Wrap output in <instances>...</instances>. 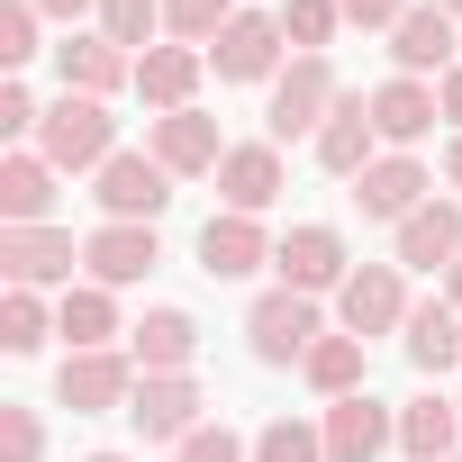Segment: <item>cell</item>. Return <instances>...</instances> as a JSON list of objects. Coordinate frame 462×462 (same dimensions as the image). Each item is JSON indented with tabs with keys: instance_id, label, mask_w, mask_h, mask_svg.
I'll use <instances>...</instances> for the list:
<instances>
[{
	"instance_id": "5b68a950",
	"label": "cell",
	"mask_w": 462,
	"mask_h": 462,
	"mask_svg": "<svg viewBox=\"0 0 462 462\" xmlns=\"http://www.w3.org/2000/svg\"><path fill=\"white\" fill-rule=\"evenodd\" d=\"M91 199H100V217H127V226H154V217L172 208V172H163L154 154H109V163L91 172Z\"/></svg>"
},
{
	"instance_id": "7c38bea8",
	"label": "cell",
	"mask_w": 462,
	"mask_h": 462,
	"mask_svg": "<svg viewBox=\"0 0 462 462\" xmlns=\"http://www.w3.org/2000/svg\"><path fill=\"white\" fill-rule=\"evenodd\" d=\"M55 82L82 91V100H109L118 82H136V55L109 46L100 28H64V37H55Z\"/></svg>"
},
{
	"instance_id": "83f0119b",
	"label": "cell",
	"mask_w": 462,
	"mask_h": 462,
	"mask_svg": "<svg viewBox=\"0 0 462 462\" xmlns=\"http://www.w3.org/2000/svg\"><path fill=\"white\" fill-rule=\"evenodd\" d=\"M300 372H309L318 399H354V390H363V336H318Z\"/></svg>"
},
{
	"instance_id": "f35d334b",
	"label": "cell",
	"mask_w": 462,
	"mask_h": 462,
	"mask_svg": "<svg viewBox=\"0 0 462 462\" xmlns=\"http://www.w3.org/2000/svg\"><path fill=\"white\" fill-rule=\"evenodd\" d=\"M46 19H64V28H82V19H100V0H37Z\"/></svg>"
},
{
	"instance_id": "ac0fdd59",
	"label": "cell",
	"mask_w": 462,
	"mask_h": 462,
	"mask_svg": "<svg viewBox=\"0 0 462 462\" xmlns=\"http://www.w3.org/2000/svg\"><path fill=\"white\" fill-rule=\"evenodd\" d=\"M217 199L236 208V217H263V208L282 199V145H273V136L226 145V163H217Z\"/></svg>"
},
{
	"instance_id": "cb8c5ba5",
	"label": "cell",
	"mask_w": 462,
	"mask_h": 462,
	"mask_svg": "<svg viewBox=\"0 0 462 462\" xmlns=\"http://www.w3.org/2000/svg\"><path fill=\"white\" fill-rule=\"evenodd\" d=\"M127 354H136V372H190L199 318H190V309H145V318L127 327Z\"/></svg>"
},
{
	"instance_id": "ab89813d",
	"label": "cell",
	"mask_w": 462,
	"mask_h": 462,
	"mask_svg": "<svg viewBox=\"0 0 462 462\" xmlns=\"http://www.w3.org/2000/svg\"><path fill=\"white\" fill-rule=\"evenodd\" d=\"M435 100H444V118H453V136H462V64H453V73L435 82Z\"/></svg>"
},
{
	"instance_id": "836d02e7",
	"label": "cell",
	"mask_w": 462,
	"mask_h": 462,
	"mask_svg": "<svg viewBox=\"0 0 462 462\" xmlns=\"http://www.w3.org/2000/svg\"><path fill=\"white\" fill-rule=\"evenodd\" d=\"M37 28H46V10H37V0H0V64H37L46 46H37Z\"/></svg>"
},
{
	"instance_id": "7402d4cb",
	"label": "cell",
	"mask_w": 462,
	"mask_h": 462,
	"mask_svg": "<svg viewBox=\"0 0 462 462\" xmlns=\"http://www.w3.org/2000/svg\"><path fill=\"white\" fill-rule=\"evenodd\" d=\"M354 199H363V217H390V226H399V217H417V208L435 199V172H426L417 154H381V163L354 181Z\"/></svg>"
},
{
	"instance_id": "f6af8a7d",
	"label": "cell",
	"mask_w": 462,
	"mask_h": 462,
	"mask_svg": "<svg viewBox=\"0 0 462 462\" xmlns=\"http://www.w3.org/2000/svg\"><path fill=\"white\" fill-rule=\"evenodd\" d=\"M453 462H462V453H453Z\"/></svg>"
},
{
	"instance_id": "f1b7e54d",
	"label": "cell",
	"mask_w": 462,
	"mask_h": 462,
	"mask_svg": "<svg viewBox=\"0 0 462 462\" xmlns=\"http://www.w3.org/2000/svg\"><path fill=\"white\" fill-rule=\"evenodd\" d=\"M55 336V309L37 291H0V354H37Z\"/></svg>"
},
{
	"instance_id": "8992f818",
	"label": "cell",
	"mask_w": 462,
	"mask_h": 462,
	"mask_svg": "<svg viewBox=\"0 0 462 462\" xmlns=\"http://www.w3.org/2000/svg\"><path fill=\"white\" fill-rule=\"evenodd\" d=\"M136 381H145V372H136V354H118V345H109V354H64L55 399H64L73 417H109V408L136 399Z\"/></svg>"
},
{
	"instance_id": "d6986e66",
	"label": "cell",
	"mask_w": 462,
	"mask_h": 462,
	"mask_svg": "<svg viewBox=\"0 0 462 462\" xmlns=\"http://www.w3.org/2000/svg\"><path fill=\"white\" fill-rule=\"evenodd\" d=\"M453 55H462V46H453V19L435 10V0H417V10L390 28V64H399L408 82H426V73L444 82V73H453Z\"/></svg>"
},
{
	"instance_id": "7bdbcfd3",
	"label": "cell",
	"mask_w": 462,
	"mask_h": 462,
	"mask_svg": "<svg viewBox=\"0 0 462 462\" xmlns=\"http://www.w3.org/2000/svg\"><path fill=\"white\" fill-rule=\"evenodd\" d=\"M435 10H444V19H462V0H435Z\"/></svg>"
},
{
	"instance_id": "1f68e13d",
	"label": "cell",
	"mask_w": 462,
	"mask_h": 462,
	"mask_svg": "<svg viewBox=\"0 0 462 462\" xmlns=\"http://www.w3.org/2000/svg\"><path fill=\"white\" fill-rule=\"evenodd\" d=\"M254 462H327V426H309V417H273V426L254 435Z\"/></svg>"
},
{
	"instance_id": "4dcf8cb0",
	"label": "cell",
	"mask_w": 462,
	"mask_h": 462,
	"mask_svg": "<svg viewBox=\"0 0 462 462\" xmlns=\"http://www.w3.org/2000/svg\"><path fill=\"white\" fill-rule=\"evenodd\" d=\"M109 46H127V55H145L154 46V28H163V0H100V19H91Z\"/></svg>"
},
{
	"instance_id": "52a82bcc",
	"label": "cell",
	"mask_w": 462,
	"mask_h": 462,
	"mask_svg": "<svg viewBox=\"0 0 462 462\" xmlns=\"http://www.w3.org/2000/svg\"><path fill=\"white\" fill-rule=\"evenodd\" d=\"M273 273H282V291H345V273H354V254H345V236L327 217H309V226H291V236L273 245Z\"/></svg>"
},
{
	"instance_id": "277c9868",
	"label": "cell",
	"mask_w": 462,
	"mask_h": 462,
	"mask_svg": "<svg viewBox=\"0 0 462 462\" xmlns=\"http://www.w3.org/2000/svg\"><path fill=\"white\" fill-rule=\"evenodd\" d=\"M0 273H10V291H73L82 245L64 226H0Z\"/></svg>"
},
{
	"instance_id": "e575fe53",
	"label": "cell",
	"mask_w": 462,
	"mask_h": 462,
	"mask_svg": "<svg viewBox=\"0 0 462 462\" xmlns=\"http://www.w3.org/2000/svg\"><path fill=\"white\" fill-rule=\"evenodd\" d=\"M0 462H46V417L37 408H0Z\"/></svg>"
},
{
	"instance_id": "ba28073f",
	"label": "cell",
	"mask_w": 462,
	"mask_h": 462,
	"mask_svg": "<svg viewBox=\"0 0 462 462\" xmlns=\"http://www.w3.org/2000/svg\"><path fill=\"white\" fill-rule=\"evenodd\" d=\"M145 154H154L172 181H199V172L226 163V136H217L208 109H172V118H145Z\"/></svg>"
},
{
	"instance_id": "9c48e42d",
	"label": "cell",
	"mask_w": 462,
	"mask_h": 462,
	"mask_svg": "<svg viewBox=\"0 0 462 462\" xmlns=\"http://www.w3.org/2000/svg\"><path fill=\"white\" fill-rule=\"evenodd\" d=\"M336 318H345V336H390V327H408V282H399V263H354L345 273V291H336Z\"/></svg>"
},
{
	"instance_id": "d590c367",
	"label": "cell",
	"mask_w": 462,
	"mask_h": 462,
	"mask_svg": "<svg viewBox=\"0 0 462 462\" xmlns=\"http://www.w3.org/2000/svg\"><path fill=\"white\" fill-rule=\"evenodd\" d=\"M172 462H254V444H245L236 426H199V435L172 444Z\"/></svg>"
},
{
	"instance_id": "f546056e",
	"label": "cell",
	"mask_w": 462,
	"mask_h": 462,
	"mask_svg": "<svg viewBox=\"0 0 462 462\" xmlns=\"http://www.w3.org/2000/svg\"><path fill=\"white\" fill-rule=\"evenodd\" d=\"M226 19H236L226 0H163V37H172V46H199V55L226 37Z\"/></svg>"
},
{
	"instance_id": "ffe728a7",
	"label": "cell",
	"mask_w": 462,
	"mask_h": 462,
	"mask_svg": "<svg viewBox=\"0 0 462 462\" xmlns=\"http://www.w3.org/2000/svg\"><path fill=\"white\" fill-rule=\"evenodd\" d=\"M363 100H372V127H381V145H390V154H408V145L444 118L435 82H408V73H390V82H381V91H363Z\"/></svg>"
},
{
	"instance_id": "4fadbf2b",
	"label": "cell",
	"mask_w": 462,
	"mask_h": 462,
	"mask_svg": "<svg viewBox=\"0 0 462 462\" xmlns=\"http://www.w3.org/2000/svg\"><path fill=\"white\" fill-rule=\"evenodd\" d=\"M327 462H381L390 444H399V408H381L372 390H354V399H327Z\"/></svg>"
},
{
	"instance_id": "6da1fadb",
	"label": "cell",
	"mask_w": 462,
	"mask_h": 462,
	"mask_svg": "<svg viewBox=\"0 0 462 462\" xmlns=\"http://www.w3.org/2000/svg\"><path fill=\"white\" fill-rule=\"evenodd\" d=\"M37 154H46L55 172H100V163L118 154V118H109V100L55 91V100H46V127H37Z\"/></svg>"
},
{
	"instance_id": "484cf974",
	"label": "cell",
	"mask_w": 462,
	"mask_h": 462,
	"mask_svg": "<svg viewBox=\"0 0 462 462\" xmlns=\"http://www.w3.org/2000/svg\"><path fill=\"white\" fill-rule=\"evenodd\" d=\"M399 336H408V363H417L426 381H444V372L462 363V309H453V300H417Z\"/></svg>"
},
{
	"instance_id": "8d00e7d4",
	"label": "cell",
	"mask_w": 462,
	"mask_h": 462,
	"mask_svg": "<svg viewBox=\"0 0 462 462\" xmlns=\"http://www.w3.org/2000/svg\"><path fill=\"white\" fill-rule=\"evenodd\" d=\"M37 127H46L37 91H28V82H0V136H10V145H37Z\"/></svg>"
},
{
	"instance_id": "44dd1931",
	"label": "cell",
	"mask_w": 462,
	"mask_h": 462,
	"mask_svg": "<svg viewBox=\"0 0 462 462\" xmlns=\"http://www.w3.org/2000/svg\"><path fill=\"white\" fill-rule=\"evenodd\" d=\"M372 145H381V127H372V100H363V91H345V100H336V118L318 127V163H327L336 181H363V172L381 163Z\"/></svg>"
},
{
	"instance_id": "60d3db41",
	"label": "cell",
	"mask_w": 462,
	"mask_h": 462,
	"mask_svg": "<svg viewBox=\"0 0 462 462\" xmlns=\"http://www.w3.org/2000/svg\"><path fill=\"white\" fill-rule=\"evenodd\" d=\"M444 181H453V190H462V136H453V145H444Z\"/></svg>"
},
{
	"instance_id": "74e56055",
	"label": "cell",
	"mask_w": 462,
	"mask_h": 462,
	"mask_svg": "<svg viewBox=\"0 0 462 462\" xmlns=\"http://www.w3.org/2000/svg\"><path fill=\"white\" fill-rule=\"evenodd\" d=\"M336 10H345V28H381V37H390V28L417 10V0H336Z\"/></svg>"
},
{
	"instance_id": "9a60e30c",
	"label": "cell",
	"mask_w": 462,
	"mask_h": 462,
	"mask_svg": "<svg viewBox=\"0 0 462 462\" xmlns=\"http://www.w3.org/2000/svg\"><path fill=\"white\" fill-rule=\"evenodd\" d=\"M399 273H453L462 263V199H426L417 217H399Z\"/></svg>"
},
{
	"instance_id": "d4e9b609",
	"label": "cell",
	"mask_w": 462,
	"mask_h": 462,
	"mask_svg": "<svg viewBox=\"0 0 462 462\" xmlns=\"http://www.w3.org/2000/svg\"><path fill=\"white\" fill-rule=\"evenodd\" d=\"M453 444H462V399L426 390V399L399 408V453L408 462H453Z\"/></svg>"
},
{
	"instance_id": "3957f363",
	"label": "cell",
	"mask_w": 462,
	"mask_h": 462,
	"mask_svg": "<svg viewBox=\"0 0 462 462\" xmlns=\"http://www.w3.org/2000/svg\"><path fill=\"white\" fill-rule=\"evenodd\" d=\"M245 336H254V363H309V345L327 336V318H318V300L309 291H263L254 309H245Z\"/></svg>"
},
{
	"instance_id": "b9f144b4",
	"label": "cell",
	"mask_w": 462,
	"mask_h": 462,
	"mask_svg": "<svg viewBox=\"0 0 462 462\" xmlns=\"http://www.w3.org/2000/svg\"><path fill=\"white\" fill-rule=\"evenodd\" d=\"M444 300H453V309H462V263H453V273H444Z\"/></svg>"
},
{
	"instance_id": "d6a6232c",
	"label": "cell",
	"mask_w": 462,
	"mask_h": 462,
	"mask_svg": "<svg viewBox=\"0 0 462 462\" xmlns=\"http://www.w3.org/2000/svg\"><path fill=\"white\" fill-rule=\"evenodd\" d=\"M273 19H282V37H291L300 55H327V37L345 28V10H336V0H282Z\"/></svg>"
},
{
	"instance_id": "5bb4252c",
	"label": "cell",
	"mask_w": 462,
	"mask_h": 462,
	"mask_svg": "<svg viewBox=\"0 0 462 462\" xmlns=\"http://www.w3.org/2000/svg\"><path fill=\"white\" fill-rule=\"evenodd\" d=\"M282 19H263V10H236L226 19V37L208 46V64H217V82H282Z\"/></svg>"
},
{
	"instance_id": "2e32d148",
	"label": "cell",
	"mask_w": 462,
	"mask_h": 462,
	"mask_svg": "<svg viewBox=\"0 0 462 462\" xmlns=\"http://www.w3.org/2000/svg\"><path fill=\"white\" fill-rule=\"evenodd\" d=\"M273 263V236H263V217H236V208H217L208 226H199V273L208 282H245V273H263Z\"/></svg>"
},
{
	"instance_id": "7a4b0ae2",
	"label": "cell",
	"mask_w": 462,
	"mask_h": 462,
	"mask_svg": "<svg viewBox=\"0 0 462 462\" xmlns=\"http://www.w3.org/2000/svg\"><path fill=\"white\" fill-rule=\"evenodd\" d=\"M336 100H345L336 64H327V55H291V64H282V82H273L263 136H273V145H291V136H309V145H318V127L336 118Z\"/></svg>"
},
{
	"instance_id": "ee69618b",
	"label": "cell",
	"mask_w": 462,
	"mask_h": 462,
	"mask_svg": "<svg viewBox=\"0 0 462 462\" xmlns=\"http://www.w3.org/2000/svg\"><path fill=\"white\" fill-rule=\"evenodd\" d=\"M82 462H127V453H82Z\"/></svg>"
},
{
	"instance_id": "603a6c76",
	"label": "cell",
	"mask_w": 462,
	"mask_h": 462,
	"mask_svg": "<svg viewBox=\"0 0 462 462\" xmlns=\"http://www.w3.org/2000/svg\"><path fill=\"white\" fill-rule=\"evenodd\" d=\"M55 208V163L37 145H10L0 154V226H46Z\"/></svg>"
},
{
	"instance_id": "30bf717a",
	"label": "cell",
	"mask_w": 462,
	"mask_h": 462,
	"mask_svg": "<svg viewBox=\"0 0 462 462\" xmlns=\"http://www.w3.org/2000/svg\"><path fill=\"white\" fill-rule=\"evenodd\" d=\"M199 408H208V390H199L190 372H145L136 399H127V417H136L145 444H181V435H199Z\"/></svg>"
},
{
	"instance_id": "e0dca14e",
	"label": "cell",
	"mask_w": 462,
	"mask_h": 462,
	"mask_svg": "<svg viewBox=\"0 0 462 462\" xmlns=\"http://www.w3.org/2000/svg\"><path fill=\"white\" fill-rule=\"evenodd\" d=\"M199 73H208V55H199V46H145V55H136V100H145L154 118L199 109Z\"/></svg>"
},
{
	"instance_id": "4316f807",
	"label": "cell",
	"mask_w": 462,
	"mask_h": 462,
	"mask_svg": "<svg viewBox=\"0 0 462 462\" xmlns=\"http://www.w3.org/2000/svg\"><path fill=\"white\" fill-rule=\"evenodd\" d=\"M55 336H64L73 354H109V336H118V300H109L100 282H73V291L55 300Z\"/></svg>"
},
{
	"instance_id": "8fae6325",
	"label": "cell",
	"mask_w": 462,
	"mask_h": 462,
	"mask_svg": "<svg viewBox=\"0 0 462 462\" xmlns=\"http://www.w3.org/2000/svg\"><path fill=\"white\" fill-rule=\"evenodd\" d=\"M163 263V236L154 226H127V217H100L91 236H82V273L100 282V291H127V282H145Z\"/></svg>"
}]
</instances>
